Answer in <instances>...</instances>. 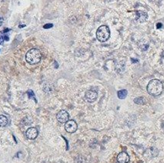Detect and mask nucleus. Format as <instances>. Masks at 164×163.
Returning <instances> with one entry per match:
<instances>
[{
  "instance_id": "obj_1",
  "label": "nucleus",
  "mask_w": 164,
  "mask_h": 163,
  "mask_svg": "<svg viewBox=\"0 0 164 163\" xmlns=\"http://www.w3.org/2000/svg\"><path fill=\"white\" fill-rule=\"evenodd\" d=\"M147 92L150 96H158L163 91V85L159 79H152L147 85Z\"/></svg>"
},
{
  "instance_id": "obj_2",
  "label": "nucleus",
  "mask_w": 164,
  "mask_h": 163,
  "mask_svg": "<svg viewBox=\"0 0 164 163\" xmlns=\"http://www.w3.org/2000/svg\"><path fill=\"white\" fill-rule=\"evenodd\" d=\"M42 54L39 49H31L25 55V60L30 65H35L41 61Z\"/></svg>"
},
{
  "instance_id": "obj_3",
  "label": "nucleus",
  "mask_w": 164,
  "mask_h": 163,
  "mask_svg": "<svg viewBox=\"0 0 164 163\" xmlns=\"http://www.w3.org/2000/svg\"><path fill=\"white\" fill-rule=\"evenodd\" d=\"M110 36V30L109 27L105 25L101 26L96 30V38L101 42H105L109 39Z\"/></svg>"
},
{
  "instance_id": "obj_4",
  "label": "nucleus",
  "mask_w": 164,
  "mask_h": 163,
  "mask_svg": "<svg viewBox=\"0 0 164 163\" xmlns=\"http://www.w3.org/2000/svg\"><path fill=\"white\" fill-rule=\"evenodd\" d=\"M77 123L74 120H68L65 124V129L69 133H74L77 130Z\"/></svg>"
},
{
  "instance_id": "obj_5",
  "label": "nucleus",
  "mask_w": 164,
  "mask_h": 163,
  "mask_svg": "<svg viewBox=\"0 0 164 163\" xmlns=\"http://www.w3.org/2000/svg\"><path fill=\"white\" fill-rule=\"evenodd\" d=\"M98 93L96 91L90 89L88 90L85 94V98L88 102H93L97 99Z\"/></svg>"
},
{
  "instance_id": "obj_6",
  "label": "nucleus",
  "mask_w": 164,
  "mask_h": 163,
  "mask_svg": "<svg viewBox=\"0 0 164 163\" xmlns=\"http://www.w3.org/2000/svg\"><path fill=\"white\" fill-rule=\"evenodd\" d=\"M69 113L66 110L59 111L56 115V118L60 123H66L69 120Z\"/></svg>"
},
{
  "instance_id": "obj_7",
  "label": "nucleus",
  "mask_w": 164,
  "mask_h": 163,
  "mask_svg": "<svg viewBox=\"0 0 164 163\" xmlns=\"http://www.w3.org/2000/svg\"><path fill=\"white\" fill-rule=\"evenodd\" d=\"M147 19H148V14L144 11L139 10V11L136 12V19H137V22L143 23V22L147 21Z\"/></svg>"
},
{
  "instance_id": "obj_8",
  "label": "nucleus",
  "mask_w": 164,
  "mask_h": 163,
  "mask_svg": "<svg viewBox=\"0 0 164 163\" xmlns=\"http://www.w3.org/2000/svg\"><path fill=\"white\" fill-rule=\"evenodd\" d=\"M38 134H39L38 130L35 128H34V127L29 128L26 130V132H25V136H26V137H27L29 139L32 140L36 139L38 136Z\"/></svg>"
},
{
  "instance_id": "obj_9",
  "label": "nucleus",
  "mask_w": 164,
  "mask_h": 163,
  "mask_svg": "<svg viewBox=\"0 0 164 163\" xmlns=\"http://www.w3.org/2000/svg\"><path fill=\"white\" fill-rule=\"evenodd\" d=\"M117 161L119 163H128L129 161V155L125 152H122L118 155Z\"/></svg>"
},
{
  "instance_id": "obj_10",
  "label": "nucleus",
  "mask_w": 164,
  "mask_h": 163,
  "mask_svg": "<svg viewBox=\"0 0 164 163\" xmlns=\"http://www.w3.org/2000/svg\"><path fill=\"white\" fill-rule=\"evenodd\" d=\"M9 120L7 117L3 115H0V126L1 127H5L8 125Z\"/></svg>"
},
{
  "instance_id": "obj_11",
  "label": "nucleus",
  "mask_w": 164,
  "mask_h": 163,
  "mask_svg": "<svg viewBox=\"0 0 164 163\" xmlns=\"http://www.w3.org/2000/svg\"><path fill=\"white\" fill-rule=\"evenodd\" d=\"M117 95L119 98H120V99H124L127 96V91L126 90V89H122V90L118 92Z\"/></svg>"
},
{
  "instance_id": "obj_12",
  "label": "nucleus",
  "mask_w": 164,
  "mask_h": 163,
  "mask_svg": "<svg viewBox=\"0 0 164 163\" xmlns=\"http://www.w3.org/2000/svg\"><path fill=\"white\" fill-rule=\"evenodd\" d=\"M134 102L137 105H144L146 103V100L143 97H139V98H135Z\"/></svg>"
},
{
  "instance_id": "obj_13",
  "label": "nucleus",
  "mask_w": 164,
  "mask_h": 163,
  "mask_svg": "<svg viewBox=\"0 0 164 163\" xmlns=\"http://www.w3.org/2000/svg\"><path fill=\"white\" fill-rule=\"evenodd\" d=\"M27 93V95H28V96H29V98H32V99H34L35 102H37V100L35 99V94H34L33 91L30 90H30L27 91V93Z\"/></svg>"
},
{
  "instance_id": "obj_14",
  "label": "nucleus",
  "mask_w": 164,
  "mask_h": 163,
  "mask_svg": "<svg viewBox=\"0 0 164 163\" xmlns=\"http://www.w3.org/2000/svg\"><path fill=\"white\" fill-rule=\"evenodd\" d=\"M5 41V39H4V33H3V32H0V45H2L3 42Z\"/></svg>"
},
{
  "instance_id": "obj_15",
  "label": "nucleus",
  "mask_w": 164,
  "mask_h": 163,
  "mask_svg": "<svg viewBox=\"0 0 164 163\" xmlns=\"http://www.w3.org/2000/svg\"><path fill=\"white\" fill-rule=\"evenodd\" d=\"M53 26V24L49 23V24H46V25H44V26H43V28H44V29H50V28H52Z\"/></svg>"
},
{
  "instance_id": "obj_16",
  "label": "nucleus",
  "mask_w": 164,
  "mask_h": 163,
  "mask_svg": "<svg viewBox=\"0 0 164 163\" xmlns=\"http://www.w3.org/2000/svg\"><path fill=\"white\" fill-rule=\"evenodd\" d=\"M161 27H162V23H160V22L157 23V25H156V28H157V29H160Z\"/></svg>"
},
{
  "instance_id": "obj_17",
  "label": "nucleus",
  "mask_w": 164,
  "mask_h": 163,
  "mask_svg": "<svg viewBox=\"0 0 164 163\" xmlns=\"http://www.w3.org/2000/svg\"><path fill=\"white\" fill-rule=\"evenodd\" d=\"M2 23H3V19L0 16V26H2Z\"/></svg>"
},
{
  "instance_id": "obj_18",
  "label": "nucleus",
  "mask_w": 164,
  "mask_h": 163,
  "mask_svg": "<svg viewBox=\"0 0 164 163\" xmlns=\"http://www.w3.org/2000/svg\"><path fill=\"white\" fill-rule=\"evenodd\" d=\"M25 25H20V26H19V27L20 28H22V27H25Z\"/></svg>"
}]
</instances>
